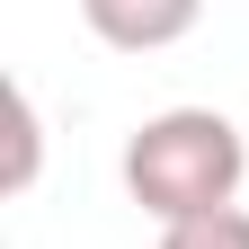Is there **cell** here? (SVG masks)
<instances>
[{"label":"cell","instance_id":"3","mask_svg":"<svg viewBox=\"0 0 249 249\" xmlns=\"http://www.w3.org/2000/svg\"><path fill=\"white\" fill-rule=\"evenodd\" d=\"M36 160H45V124H36V98L9 80V169H0V187L9 196H27L36 187Z\"/></svg>","mask_w":249,"mask_h":249},{"label":"cell","instance_id":"4","mask_svg":"<svg viewBox=\"0 0 249 249\" xmlns=\"http://www.w3.org/2000/svg\"><path fill=\"white\" fill-rule=\"evenodd\" d=\"M160 249H249V213H240V205H223V213H205V223L160 231Z\"/></svg>","mask_w":249,"mask_h":249},{"label":"cell","instance_id":"2","mask_svg":"<svg viewBox=\"0 0 249 249\" xmlns=\"http://www.w3.org/2000/svg\"><path fill=\"white\" fill-rule=\"evenodd\" d=\"M80 18H89V36L116 45V53H160V45H178L187 27L205 18V0H80Z\"/></svg>","mask_w":249,"mask_h":249},{"label":"cell","instance_id":"1","mask_svg":"<svg viewBox=\"0 0 249 249\" xmlns=\"http://www.w3.org/2000/svg\"><path fill=\"white\" fill-rule=\"evenodd\" d=\"M240 178H249V142H240V124L223 107H160L124 142V196L160 231L223 213L240 196Z\"/></svg>","mask_w":249,"mask_h":249}]
</instances>
